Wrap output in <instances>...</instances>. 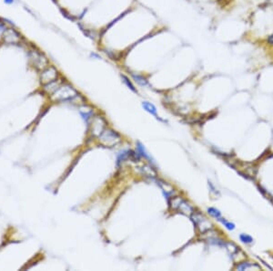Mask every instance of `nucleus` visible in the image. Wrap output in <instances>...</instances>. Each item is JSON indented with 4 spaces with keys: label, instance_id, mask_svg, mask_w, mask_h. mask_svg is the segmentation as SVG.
Instances as JSON below:
<instances>
[{
    "label": "nucleus",
    "instance_id": "1",
    "mask_svg": "<svg viewBox=\"0 0 273 271\" xmlns=\"http://www.w3.org/2000/svg\"><path fill=\"white\" fill-rule=\"evenodd\" d=\"M78 96V92L73 89L72 86L68 84L59 85L57 89L51 94V97L54 101H66L74 99Z\"/></svg>",
    "mask_w": 273,
    "mask_h": 271
},
{
    "label": "nucleus",
    "instance_id": "2",
    "mask_svg": "<svg viewBox=\"0 0 273 271\" xmlns=\"http://www.w3.org/2000/svg\"><path fill=\"white\" fill-rule=\"evenodd\" d=\"M98 138L100 143L107 147H113L121 141L120 135L111 129H105Z\"/></svg>",
    "mask_w": 273,
    "mask_h": 271
},
{
    "label": "nucleus",
    "instance_id": "3",
    "mask_svg": "<svg viewBox=\"0 0 273 271\" xmlns=\"http://www.w3.org/2000/svg\"><path fill=\"white\" fill-rule=\"evenodd\" d=\"M169 205L172 209L178 210L179 213H182L187 215H190L194 213L193 207L184 199H182L180 197H172L171 199L169 201Z\"/></svg>",
    "mask_w": 273,
    "mask_h": 271
},
{
    "label": "nucleus",
    "instance_id": "4",
    "mask_svg": "<svg viewBox=\"0 0 273 271\" xmlns=\"http://www.w3.org/2000/svg\"><path fill=\"white\" fill-rule=\"evenodd\" d=\"M29 58L35 68L38 69H45L48 67V61L44 54L38 50H31L29 52Z\"/></svg>",
    "mask_w": 273,
    "mask_h": 271
},
{
    "label": "nucleus",
    "instance_id": "5",
    "mask_svg": "<svg viewBox=\"0 0 273 271\" xmlns=\"http://www.w3.org/2000/svg\"><path fill=\"white\" fill-rule=\"evenodd\" d=\"M191 218H192V221L194 222L195 226L201 233H205V232L209 231V229H211V227H212L211 223L201 214L193 213Z\"/></svg>",
    "mask_w": 273,
    "mask_h": 271
},
{
    "label": "nucleus",
    "instance_id": "6",
    "mask_svg": "<svg viewBox=\"0 0 273 271\" xmlns=\"http://www.w3.org/2000/svg\"><path fill=\"white\" fill-rule=\"evenodd\" d=\"M57 79H58V70L53 66H48L45 69H43L40 76L41 82L44 85L57 80Z\"/></svg>",
    "mask_w": 273,
    "mask_h": 271
},
{
    "label": "nucleus",
    "instance_id": "7",
    "mask_svg": "<svg viewBox=\"0 0 273 271\" xmlns=\"http://www.w3.org/2000/svg\"><path fill=\"white\" fill-rule=\"evenodd\" d=\"M20 35L13 28H6L3 33V39L7 44H17L20 42Z\"/></svg>",
    "mask_w": 273,
    "mask_h": 271
},
{
    "label": "nucleus",
    "instance_id": "8",
    "mask_svg": "<svg viewBox=\"0 0 273 271\" xmlns=\"http://www.w3.org/2000/svg\"><path fill=\"white\" fill-rule=\"evenodd\" d=\"M106 129V121L102 117L96 116L92 119V133L95 136H99Z\"/></svg>",
    "mask_w": 273,
    "mask_h": 271
},
{
    "label": "nucleus",
    "instance_id": "9",
    "mask_svg": "<svg viewBox=\"0 0 273 271\" xmlns=\"http://www.w3.org/2000/svg\"><path fill=\"white\" fill-rule=\"evenodd\" d=\"M142 107L146 112H148L149 113L155 116L157 119H158V113H157V108L155 107V105L153 103H151L149 101H143L142 102Z\"/></svg>",
    "mask_w": 273,
    "mask_h": 271
},
{
    "label": "nucleus",
    "instance_id": "10",
    "mask_svg": "<svg viewBox=\"0 0 273 271\" xmlns=\"http://www.w3.org/2000/svg\"><path fill=\"white\" fill-rule=\"evenodd\" d=\"M131 75H132V78L134 79V80L138 84V85H140V86H142V87H145V86H148V84H149V82H148V80H147V79H145L143 76H141V75H139V74H137V73H131Z\"/></svg>",
    "mask_w": 273,
    "mask_h": 271
},
{
    "label": "nucleus",
    "instance_id": "11",
    "mask_svg": "<svg viewBox=\"0 0 273 271\" xmlns=\"http://www.w3.org/2000/svg\"><path fill=\"white\" fill-rule=\"evenodd\" d=\"M139 169L144 174L148 175V176H156V174H157L156 172L153 170V168L149 167L148 165H143L142 167H139Z\"/></svg>",
    "mask_w": 273,
    "mask_h": 271
},
{
    "label": "nucleus",
    "instance_id": "12",
    "mask_svg": "<svg viewBox=\"0 0 273 271\" xmlns=\"http://www.w3.org/2000/svg\"><path fill=\"white\" fill-rule=\"evenodd\" d=\"M121 78H122V80H123V82L125 83V85L129 88L130 90H132L133 92H135V93H138V90H137V89L135 88V86L132 84V82L130 81V80L127 78V76H125V75H121Z\"/></svg>",
    "mask_w": 273,
    "mask_h": 271
},
{
    "label": "nucleus",
    "instance_id": "13",
    "mask_svg": "<svg viewBox=\"0 0 273 271\" xmlns=\"http://www.w3.org/2000/svg\"><path fill=\"white\" fill-rule=\"evenodd\" d=\"M208 213H209L211 216H213L214 218H216V219H218V220H220V218L222 217V216H221V213H220V211H218V209L213 208V207L209 208V209H208Z\"/></svg>",
    "mask_w": 273,
    "mask_h": 271
},
{
    "label": "nucleus",
    "instance_id": "14",
    "mask_svg": "<svg viewBox=\"0 0 273 271\" xmlns=\"http://www.w3.org/2000/svg\"><path fill=\"white\" fill-rule=\"evenodd\" d=\"M138 153L143 156V157H145L146 159H149V160H151V158H150V156H149V154L147 153V151H146V149H145V147L142 145V144L140 143V142H138Z\"/></svg>",
    "mask_w": 273,
    "mask_h": 271
},
{
    "label": "nucleus",
    "instance_id": "15",
    "mask_svg": "<svg viewBox=\"0 0 273 271\" xmlns=\"http://www.w3.org/2000/svg\"><path fill=\"white\" fill-rule=\"evenodd\" d=\"M251 267H256V268H260L257 265H253V264H250L249 262H245V263H241L240 265H239L237 267L239 270H248V269H250Z\"/></svg>",
    "mask_w": 273,
    "mask_h": 271
},
{
    "label": "nucleus",
    "instance_id": "16",
    "mask_svg": "<svg viewBox=\"0 0 273 271\" xmlns=\"http://www.w3.org/2000/svg\"><path fill=\"white\" fill-rule=\"evenodd\" d=\"M240 241H242L245 244H251L253 242V238L246 234H241L240 236Z\"/></svg>",
    "mask_w": 273,
    "mask_h": 271
},
{
    "label": "nucleus",
    "instance_id": "17",
    "mask_svg": "<svg viewBox=\"0 0 273 271\" xmlns=\"http://www.w3.org/2000/svg\"><path fill=\"white\" fill-rule=\"evenodd\" d=\"M218 221H220L223 225H224V226L227 228V229H229V230H233V229H235V225L233 224V223H231V222H229V221H227L225 218H223V217H221V218H220V220Z\"/></svg>",
    "mask_w": 273,
    "mask_h": 271
},
{
    "label": "nucleus",
    "instance_id": "18",
    "mask_svg": "<svg viewBox=\"0 0 273 271\" xmlns=\"http://www.w3.org/2000/svg\"><path fill=\"white\" fill-rule=\"evenodd\" d=\"M267 41H268V42H269L270 45H273V34H272V35H270L269 37L268 38Z\"/></svg>",
    "mask_w": 273,
    "mask_h": 271
},
{
    "label": "nucleus",
    "instance_id": "19",
    "mask_svg": "<svg viewBox=\"0 0 273 271\" xmlns=\"http://www.w3.org/2000/svg\"><path fill=\"white\" fill-rule=\"evenodd\" d=\"M5 1V3L6 4H7V5H11V4H13L14 2H15V0H4Z\"/></svg>",
    "mask_w": 273,
    "mask_h": 271
}]
</instances>
